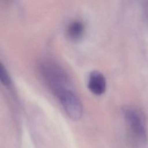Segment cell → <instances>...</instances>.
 I'll return each mask as SVG.
<instances>
[{"label":"cell","instance_id":"4","mask_svg":"<svg viewBox=\"0 0 148 148\" xmlns=\"http://www.w3.org/2000/svg\"><path fill=\"white\" fill-rule=\"evenodd\" d=\"M87 87L95 95L103 94L106 89V80L103 74L97 70L91 71L88 75Z\"/></svg>","mask_w":148,"mask_h":148},{"label":"cell","instance_id":"5","mask_svg":"<svg viewBox=\"0 0 148 148\" xmlns=\"http://www.w3.org/2000/svg\"><path fill=\"white\" fill-rule=\"evenodd\" d=\"M85 31V27L83 22L80 20H73L67 26L66 35L72 41H78L83 37Z\"/></svg>","mask_w":148,"mask_h":148},{"label":"cell","instance_id":"3","mask_svg":"<svg viewBox=\"0 0 148 148\" xmlns=\"http://www.w3.org/2000/svg\"><path fill=\"white\" fill-rule=\"evenodd\" d=\"M54 95L71 119L77 121L82 118L83 113L82 102L72 88L62 90Z\"/></svg>","mask_w":148,"mask_h":148},{"label":"cell","instance_id":"2","mask_svg":"<svg viewBox=\"0 0 148 148\" xmlns=\"http://www.w3.org/2000/svg\"><path fill=\"white\" fill-rule=\"evenodd\" d=\"M38 69L40 77L54 95L62 90L71 88L68 75L55 62L49 60L42 61Z\"/></svg>","mask_w":148,"mask_h":148},{"label":"cell","instance_id":"6","mask_svg":"<svg viewBox=\"0 0 148 148\" xmlns=\"http://www.w3.org/2000/svg\"><path fill=\"white\" fill-rule=\"evenodd\" d=\"M0 80L5 87H9L12 84V80L9 73L2 62L0 63Z\"/></svg>","mask_w":148,"mask_h":148},{"label":"cell","instance_id":"1","mask_svg":"<svg viewBox=\"0 0 148 148\" xmlns=\"http://www.w3.org/2000/svg\"><path fill=\"white\" fill-rule=\"evenodd\" d=\"M130 140L134 148H143L147 142L145 126V116L136 106L127 105L122 108Z\"/></svg>","mask_w":148,"mask_h":148}]
</instances>
